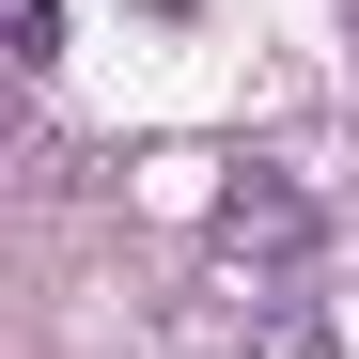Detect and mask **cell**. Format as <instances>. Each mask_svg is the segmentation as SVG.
Segmentation results:
<instances>
[{"mask_svg":"<svg viewBox=\"0 0 359 359\" xmlns=\"http://www.w3.org/2000/svg\"><path fill=\"white\" fill-rule=\"evenodd\" d=\"M219 250H313V203H297L281 172H250V188L219 203Z\"/></svg>","mask_w":359,"mask_h":359,"instance_id":"cell-1","label":"cell"},{"mask_svg":"<svg viewBox=\"0 0 359 359\" xmlns=\"http://www.w3.org/2000/svg\"><path fill=\"white\" fill-rule=\"evenodd\" d=\"M0 32H16V63H32V79L63 63V0H0Z\"/></svg>","mask_w":359,"mask_h":359,"instance_id":"cell-2","label":"cell"}]
</instances>
